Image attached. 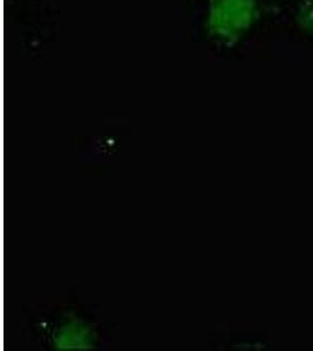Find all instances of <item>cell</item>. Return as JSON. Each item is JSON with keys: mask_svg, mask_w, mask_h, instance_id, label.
Listing matches in <instances>:
<instances>
[{"mask_svg": "<svg viewBox=\"0 0 313 351\" xmlns=\"http://www.w3.org/2000/svg\"><path fill=\"white\" fill-rule=\"evenodd\" d=\"M256 0H210L209 32L222 41L238 40L256 18Z\"/></svg>", "mask_w": 313, "mask_h": 351, "instance_id": "1", "label": "cell"}]
</instances>
